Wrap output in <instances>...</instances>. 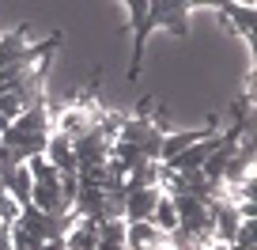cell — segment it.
<instances>
[{
    "label": "cell",
    "instance_id": "6da1fadb",
    "mask_svg": "<svg viewBox=\"0 0 257 250\" xmlns=\"http://www.w3.org/2000/svg\"><path fill=\"white\" fill-rule=\"evenodd\" d=\"M95 110L98 106H83V103H64V106H49L53 114V133L68 140H80L83 133L95 129Z\"/></svg>",
    "mask_w": 257,
    "mask_h": 250
},
{
    "label": "cell",
    "instance_id": "7a4b0ae2",
    "mask_svg": "<svg viewBox=\"0 0 257 250\" xmlns=\"http://www.w3.org/2000/svg\"><path fill=\"white\" fill-rule=\"evenodd\" d=\"M148 19H152V31H170L178 38L189 34V4L185 0H148Z\"/></svg>",
    "mask_w": 257,
    "mask_h": 250
},
{
    "label": "cell",
    "instance_id": "3957f363",
    "mask_svg": "<svg viewBox=\"0 0 257 250\" xmlns=\"http://www.w3.org/2000/svg\"><path fill=\"white\" fill-rule=\"evenodd\" d=\"M53 133V114H49V103H34L19 114L8 125V133L0 140H16V137H49Z\"/></svg>",
    "mask_w": 257,
    "mask_h": 250
},
{
    "label": "cell",
    "instance_id": "277c9868",
    "mask_svg": "<svg viewBox=\"0 0 257 250\" xmlns=\"http://www.w3.org/2000/svg\"><path fill=\"white\" fill-rule=\"evenodd\" d=\"M0 186H4V194H8L19 209H23V205H31L34 178H31V171H27V163H12V167L0 175Z\"/></svg>",
    "mask_w": 257,
    "mask_h": 250
},
{
    "label": "cell",
    "instance_id": "5b68a950",
    "mask_svg": "<svg viewBox=\"0 0 257 250\" xmlns=\"http://www.w3.org/2000/svg\"><path fill=\"white\" fill-rule=\"evenodd\" d=\"M46 163L57 171V175H76V152H72V140L68 137H57V133H49L46 140Z\"/></svg>",
    "mask_w": 257,
    "mask_h": 250
},
{
    "label": "cell",
    "instance_id": "8992f818",
    "mask_svg": "<svg viewBox=\"0 0 257 250\" xmlns=\"http://www.w3.org/2000/svg\"><path fill=\"white\" fill-rule=\"evenodd\" d=\"M159 190H125V220H152Z\"/></svg>",
    "mask_w": 257,
    "mask_h": 250
},
{
    "label": "cell",
    "instance_id": "52a82bcc",
    "mask_svg": "<svg viewBox=\"0 0 257 250\" xmlns=\"http://www.w3.org/2000/svg\"><path fill=\"white\" fill-rule=\"evenodd\" d=\"M223 19H227V27L231 31H238L242 38H253V4H223Z\"/></svg>",
    "mask_w": 257,
    "mask_h": 250
},
{
    "label": "cell",
    "instance_id": "ba28073f",
    "mask_svg": "<svg viewBox=\"0 0 257 250\" xmlns=\"http://www.w3.org/2000/svg\"><path fill=\"white\" fill-rule=\"evenodd\" d=\"M152 224H155V231H163V235L178 231V212H174V201H170V197L159 194V201H155V209H152Z\"/></svg>",
    "mask_w": 257,
    "mask_h": 250
},
{
    "label": "cell",
    "instance_id": "9c48e42d",
    "mask_svg": "<svg viewBox=\"0 0 257 250\" xmlns=\"http://www.w3.org/2000/svg\"><path fill=\"white\" fill-rule=\"evenodd\" d=\"M16 220H19V205L12 201V197L4 194V186H0V224H4V227H12Z\"/></svg>",
    "mask_w": 257,
    "mask_h": 250
},
{
    "label": "cell",
    "instance_id": "30bf717a",
    "mask_svg": "<svg viewBox=\"0 0 257 250\" xmlns=\"http://www.w3.org/2000/svg\"><path fill=\"white\" fill-rule=\"evenodd\" d=\"M12 250H42V242L34 235H27L19 224H12Z\"/></svg>",
    "mask_w": 257,
    "mask_h": 250
}]
</instances>
